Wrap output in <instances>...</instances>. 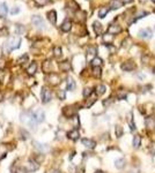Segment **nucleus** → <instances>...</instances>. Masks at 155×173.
Segmentation results:
<instances>
[{
	"instance_id": "obj_1",
	"label": "nucleus",
	"mask_w": 155,
	"mask_h": 173,
	"mask_svg": "<svg viewBox=\"0 0 155 173\" xmlns=\"http://www.w3.org/2000/svg\"><path fill=\"white\" fill-rule=\"evenodd\" d=\"M20 44H21V39L19 37H11L8 38V40L2 46V50L5 52H12L13 50H16L20 47Z\"/></svg>"
},
{
	"instance_id": "obj_2",
	"label": "nucleus",
	"mask_w": 155,
	"mask_h": 173,
	"mask_svg": "<svg viewBox=\"0 0 155 173\" xmlns=\"http://www.w3.org/2000/svg\"><path fill=\"white\" fill-rule=\"evenodd\" d=\"M21 120H22L23 123L30 126L32 128H36V126H37V123H36L35 120H34V116H32V112H31V111L23 112V113L21 114Z\"/></svg>"
},
{
	"instance_id": "obj_3",
	"label": "nucleus",
	"mask_w": 155,
	"mask_h": 173,
	"mask_svg": "<svg viewBox=\"0 0 155 173\" xmlns=\"http://www.w3.org/2000/svg\"><path fill=\"white\" fill-rule=\"evenodd\" d=\"M31 22H32V24L37 29H42V30L45 29L44 20H43L41 16H38V15H34V16L31 17Z\"/></svg>"
},
{
	"instance_id": "obj_4",
	"label": "nucleus",
	"mask_w": 155,
	"mask_h": 173,
	"mask_svg": "<svg viewBox=\"0 0 155 173\" xmlns=\"http://www.w3.org/2000/svg\"><path fill=\"white\" fill-rule=\"evenodd\" d=\"M41 97H42V102L43 103H49L51 100V97H52V93H51V90L46 86H44L42 89V92H41Z\"/></svg>"
},
{
	"instance_id": "obj_5",
	"label": "nucleus",
	"mask_w": 155,
	"mask_h": 173,
	"mask_svg": "<svg viewBox=\"0 0 155 173\" xmlns=\"http://www.w3.org/2000/svg\"><path fill=\"white\" fill-rule=\"evenodd\" d=\"M32 116H34L35 122L38 125V123H41L44 120V112L41 111V110H36V111L32 112Z\"/></svg>"
},
{
	"instance_id": "obj_6",
	"label": "nucleus",
	"mask_w": 155,
	"mask_h": 173,
	"mask_svg": "<svg viewBox=\"0 0 155 173\" xmlns=\"http://www.w3.org/2000/svg\"><path fill=\"white\" fill-rule=\"evenodd\" d=\"M76 109H74V106H66V107H64V110H62V113L65 116H67V118H71V116H73V115H75L76 113Z\"/></svg>"
},
{
	"instance_id": "obj_7",
	"label": "nucleus",
	"mask_w": 155,
	"mask_h": 173,
	"mask_svg": "<svg viewBox=\"0 0 155 173\" xmlns=\"http://www.w3.org/2000/svg\"><path fill=\"white\" fill-rule=\"evenodd\" d=\"M122 69L126 70V72H131V70L135 69V63L132 60H128V61H126L122 65Z\"/></svg>"
},
{
	"instance_id": "obj_8",
	"label": "nucleus",
	"mask_w": 155,
	"mask_h": 173,
	"mask_svg": "<svg viewBox=\"0 0 155 173\" xmlns=\"http://www.w3.org/2000/svg\"><path fill=\"white\" fill-rule=\"evenodd\" d=\"M46 80H48V82H50V83L53 84V86H56V84H58V83L60 82V77H59L57 74H53V73H51L50 76L46 77Z\"/></svg>"
},
{
	"instance_id": "obj_9",
	"label": "nucleus",
	"mask_w": 155,
	"mask_h": 173,
	"mask_svg": "<svg viewBox=\"0 0 155 173\" xmlns=\"http://www.w3.org/2000/svg\"><path fill=\"white\" fill-rule=\"evenodd\" d=\"M121 31H122V28H121V26H118V24H110L109 28H108V32L111 33V35H117V33H119Z\"/></svg>"
},
{
	"instance_id": "obj_10",
	"label": "nucleus",
	"mask_w": 155,
	"mask_h": 173,
	"mask_svg": "<svg viewBox=\"0 0 155 173\" xmlns=\"http://www.w3.org/2000/svg\"><path fill=\"white\" fill-rule=\"evenodd\" d=\"M67 137L71 139V140H73V141H76L80 137V133H79L78 129H72L71 132L67 133Z\"/></svg>"
},
{
	"instance_id": "obj_11",
	"label": "nucleus",
	"mask_w": 155,
	"mask_h": 173,
	"mask_svg": "<svg viewBox=\"0 0 155 173\" xmlns=\"http://www.w3.org/2000/svg\"><path fill=\"white\" fill-rule=\"evenodd\" d=\"M139 36H140L141 38L148 39V38L152 37V30H151V29H142V30H140Z\"/></svg>"
},
{
	"instance_id": "obj_12",
	"label": "nucleus",
	"mask_w": 155,
	"mask_h": 173,
	"mask_svg": "<svg viewBox=\"0 0 155 173\" xmlns=\"http://www.w3.org/2000/svg\"><path fill=\"white\" fill-rule=\"evenodd\" d=\"M122 5H123V2L121 0H110V2H109L110 9H118L122 7Z\"/></svg>"
},
{
	"instance_id": "obj_13",
	"label": "nucleus",
	"mask_w": 155,
	"mask_h": 173,
	"mask_svg": "<svg viewBox=\"0 0 155 173\" xmlns=\"http://www.w3.org/2000/svg\"><path fill=\"white\" fill-rule=\"evenodd\" d=\"M58 66H59V69H60L62 72H68V70L71 69V62H69V61H67V60L62 61Z\"/></svg>"
},
{
	"instance_id": "obj_14",
	"label": "nucleus",
	"mask_w": 155,
	"mask_h": 173,
	"mask_svg": "<svg viewBox=\"0 0 155 173\" xmlns=\"http://www.w3.org/2000/svg\"><path fill=\"white\" fill-rule=\"evenodd\" d=\"M48 20L50 21L51 24H56V22H57V13L55 10H50L48 13Z\"/></svg>"
},
{
	"instance_id": "obj_15",
	"label": "nucleus",
	"mask_w": 155,
	"mask_h": 173,
	"mask_svg": "<svg viewBox=\"0 0 155 173\" xmlns=\"http://www.w3.org/2000/svg\"><path fill=\"white\" fill-rule=\"evenodd\" d=\"M60 29H62L64 32H68L71 29H72V22L69 20H66L62 22V24L60 26Z\"/></svg>"
},
{
	"instance_id": "obj_16",
	"label": "nucleus",
	"mask_w": 155,
	"mask_h": 173,
	"mask_svg": "<svg viewBox=\"0 0 155 173\" xmlns=\"http://www.w3.org/2000/svg\"><path fill=\"white\" fill-rule=\"evenodd\" d=\"M82 144L86 146V148H89V149H94L95 145H96V142L90 140V139H82Z\"/></svg>"
},
{
	"instance_id": "obj_17",
	"label": "nucleus",
	"mask_w": 155,
	"mask_h": 173,
	"mask_svg": "<svg viewBox=\"0 0 155 173\" xmlns=\"http://www.w3.org/2000/svg\"><path fill=\"white\" fill-rule=\"evenodd\" d=\"M38 167H39V165H38V163H36L35 160H29V162H28V171L34 172V171L38 170Z\"/></svg>"
},
{
	"instance_id": "obj_18",
	"label": "nucleus",
	"mask_w": 155,
	"mask_h": 173,
	"mask_svg": "<svg viewBox=\"0 0 155 173\" xmlns=\"http://www.w3.org/2000/svg\"><path fill=\"white\" fill-rule=\"evenodd\" d=\"M109 10H110V8H109V7H107V6L101 7V8H100V10H98V16H100L101 19L105 17V16H107V14L109 13Z\"/></svg>"
},
{
	"instance_id": "obj_19",
	"label": "nucleus",
	"mask_w": 155,
	"mask_h": 173,
	"mask_svg": "<svg viewBox=\"0 0 155 173\" xmlns=\"http://www.w3.org/2000/svg\"><path fill=\"white\" fill-rule=\"evenodd\" d=\"M7 12H8L7 5L5 2H1L0 3V17H5L7 15Z\"/></svg>"
},
{
	"instance_id": "obj_20",
	"label": "nucleus",
	"mask_w": 155,
	"mask_h": 173,
	"mask_svg": "<svg viewBox=\"0 0 155 173\" xmlns=\"http://www.w3.org/2000/svg\"><path fill=\"white\" fill-rule=\"evenodd\" d=\"M145 122H146V126L148 129H154L155 128V120L153 118H147Z\"/></svg>"
},
{
	"instance_id": "obj_21",
	"label": "nucleus",
	"mask_w": 155,
	"mask_h": 173,
	"mask_svg": "<svg viewBox=\"0 0 155 173\" xmlns=\"http://www.w3.org/2000/svg\"><path fill=\"white\" fill-rule=\"evenodd\" d=\"M66 86H67V90H74L75 89V82L73 81L72 77H68L67 79V82H66Z\"/></svg>"
},
{
	"instance_id": "obj_22",
	"label": "nucleus",
	"mask_w": 155,
	"mask_h": 173,
	"mask_svg": "<svg viewBox=\"0 0 155 173\" xmlns=\"http://www.w3.org/2000/svg\"><path fill=\"white\" fill-rule=\"evenodd\" d=\"M36 70H37V65H36L35 62H32L30 66L27 68V73H28L29 75H34V74L36 73Z\"/></svg>"
},
{
	"instance_id": "obj_23",
	"label": "nucleus",
	"mask_w": 155,
	"mask_h": 173,
	"mask_svg": "<svg viewBox=\"0 0 155 173\" xmlns=\"http://www.w3.org/2000/svg\"><path fill=\"white\" fill-rule=\"evenodd\" d=\"M103 40H104L105 43H108V44H111V43H112V40H114V35H111V33L107 32L105 35H103Z\"/></svg>"
},
{
	"instance_id": "obj_24",
	"label": "nucleus",
	"mask_w": 155,
	"mask_h": 173,
	"mask_svg": "<svg viewBox=\"0 0 155 173\" xmlns=\"http://www.w3.org/2000/svg\"><path fill=\"white\" fill-rule=\"evenodd\" d=\"M94 27V30H95V32H96V35H101L102 33V24L100 23V22H94L93 24Z\"/></svg>"
},
{
	"instance_id": "obj_25",
	"label": "nucleus",
	"mask_w": 155,
	"mask_h": 173,
	"mask_svg": "<svg viewBox=\"0 0 155 173\" xmlns=\"http://www.w3.org/2000/svg\"><path fill=\"white\" fill-rule=\"evenodd\" d=\"M104 92H105V86L100 84V86H96V95H97V96H101V95H103Z\"/></svg>"
},
{
	"instance_id": "obj_26",
	"label": "nucleus",
	"mask_w": 155,
	"mask_h": 173,
	"mask_svg": "<svg viewBox=\"0 0 155 173\" xmlns=\"http://www.w3.org/2000/svg\"><path fill=\"white\" fill-rule=\"evenodd\" d=\"M140 144H141V137H140L139 135H135V136L133 137V146H134V148H139Z\"/></svg>"
},
{
	"instance_id": "obj_27",
	"label": "nucleus",
	"mask_w": 155,
	"mask_h": 173,
	"mask_svg": "<svg viewBox=\"0 0 155 173\" xmlns=\"http://www.w3.org/2000/svg\"><path fill=\"white\" fill-rule=\"evenodd\" d=\"M43 70H44V73H50L51 72V61H45L43 63Z\"/></svg>"
},
{
	"instance_id": "obj_28",
	"label": "nucleus",
	"mask_w": 155,
	"mask_h": 173,
	"mask_svg": "<svg viewBox=\"0 0 155 173\" xmlns=\"http://www.w3.org/2000/svg\"><path fill=\"white\" fill-rule=\"evenodd\" d=\"M102 62H103V61H102V59H101V58L96 57L92 60V66H93V67H100V66L102 65Z\"/></svg>"
},
{
	"instance_id": "obj_29",
	"label": "nucleus",
	"mask_w": 155,
	"mask_h": 173,
	"mask_svg": "<svg viewBox=\"0 0 155 173\" xmlns=\"http://www.w3.org/2000/svg\"><path fill=\"white\" fill-rule=\"evenodd\" d=\"M93 75L95 77H101V75H102L101 67H93Z\"/></svg>"
},
{
	"instance_id": "obj_30",
	"label": "nucleus",
	"mask_w": 155,
	"mask_h": 173,
	"mask_svg": "<svg viewBox=\"0 0 155 173\" xmlns=\"http://www.w3.org/2000/svg\"><path fill=\"white\" fill-rule=\"evenodd\" d=\"M117 98L118 99H126V97H127V92L125 91V90H119V91H117Z\"/></svg>"
},
{
	"instance_id": "obj_31",
	"label": "nucleus",
	"mask_w": 155,
	"mask_h": 173,
	"mask_svg": "<svg viewBox=\"0 0 155 173\" xmlns=\"http://www.w3.org/2000/svg\"><path fill=\"white\" fill-rule=\"evenodd\" d=\"M127 120H128V125H130V127H131V130H134V129H135V125H134V122H133L132 113H128V115H127Z\"/></svg>"
},
{
	"instance_id": "obj_32",
	"label": "nucleus",
	"mask_w": 155,
	"mask_h": 173,
	"mask_svg": "<svg viewBox=\"0 0 155 173\" xmlns=\"http://www.w3.org/2000/svg\"><path fill=\"white\" fill-rule=\"evenodd\" d=\"M76 20H79V21H85L86 20V13L85 12H78L76 13Z\"/></svg>"
},
{
	"instance_id": "obj_33",
	"label": "nucleus",
	"mask_w": 155,
	"mask_h": 173,
	"mask_svg": "<svg viewBox=\"0 0 155 173\" xmlns=\"http://www.w3.org/2000/svg\"><path fill=\"white\" fill-rule=\"evenodd\" d=\"M34 144H35V148L41 150V151H46L48 150V146H44L45 144H39L38 142H34Z\"/></svg>"
},
{
	"instance_id": "obj_34",
	"label": "nucleus",
	"mask_w": 155,
	"mask_h": 173,
	"mask_svg": "<svg viewBox=\"0 0 155 173\" xmlns=\"http://www.w3.org/2000/svg\"><path fill=\"white\" fill-rule=\"evenodd\" d=\"M147 14H148V13H147V12H144V10H141V12L137 13V14H135V16H134V21H137V20H139V19H141V17L146 16Z\"/></svg>"
},
{
	"instance_id": "obj_35",
	"label": "nucleus",
	"mask_w": 155,
	"mask_h": 173,
	"mask_svg": "<svg viewBox=\"0 0 155 173\" xmlns=\"http://www.w3.org/2000/svg\"><path fill=\"white\" fill-rule=\"evenodd\" d=\"M87 53H88V56H95V54H96V47L89 46V47L87 49Z\"/></svg>"
},
{
	"instance_id": "obj_36",
	"label": "nucleus",
	"mask_w": 155,
	"mask_h": 173,
	"mask_svg": "<svg viewBox=\"0 0 155 173\" xmlns=\"http://www.w3.org/2000/svg\"><path fill=\"white\" fill-rule=\"evenodd\" d=\"M53 53H55V57H60L62 56V49L59 47V46H56L55 49H53Z\"/></svg>"
},
{
	"instance_id": "obj_37",
	"label": "nucleus",
	"mask_w": 155,
	"mask_h": 173,
	"mask_svg": "<svg viewBox=\"0 0 155 173\" xmlns=\"http://www.w3.org/2000/svg\"><path fill=\"white\" fill-rule=\"evenodd\" d=\"M92 93H93V90H92L90 88H86V89L83 90V97H86V98L89 97Z\"/></svg>"
},
{
	"instance_id": "obj_38",
	"label": "nucleus",
	"mask_w": 155,
	"mask_h": 173,
	"mask_svg": "<svg viewBox=\"0 0 155 173\" xmlns=\"http://www.w3.org/2000/svg\"><path fill=\"white\" fill-rule=\"evenodd\" d=\"M124 165H125L124 159H118V160H116V166H117L118 169H123Z\"/></svg>"
},
{
	"instance_id": "obj_39",
	"label": "nucleus",
	"mask_w": 155,
	"mask_h": 173,
	"mask_svg": "<svg viewBox=\"0 0 155 173\" xmlns=\"http://www.w3.org/2000/svg\"><path fill=\"white\" fill-rule=\"evenodd\" d=\"M122 135H123V128L121 126H117L116 127V136L117 137H121Z\"/></svg>"
},
{
	"instance_id": "obj_40",
	"label": "nucleus",
	"mask_w": 155,
	"mask_h": 173,
	"mask_svg": "<svg viewBox=\"0 0 155 173\" xmlns=\"http://www.w3.org/2000/svg\"><path fill=\"white\" fill-rule=\"evenodd\" d=\"M58 97H59V99H62V100H64V99L66 98V92H65V90H59V91H58Z\"/></svg>"
},
{
	"instance_id": "obj_41",
	"label": "nucleus",
	"mask_w": 155,
	"mask_h": 173,
	"mask_svg": "<svg viewBox=\"0 0 155 173\" xmlns=\"http://www.w3.org/2000/svg\"><path fill=\"white\" fill-rule=\"evenodd\" d=\"M148 151L151 152V155H155V143H151L148 145Z\"/></svg>"
},
{
	"instance_id": "obj_42",
	"label": "nucleus",
	"mask_w": 155,
	"mask_h": 173,
	"mask_svg": "<svg viewBox=\"0 0 155 173\" xmlns=\"http://www.w3.org/2000/svg\"><path fill=\"white\" fill-rule=\"evenodd\" d=\"M19 12H20L19 7H14V8H12V9H11V14H12V15H14V14H18Z\"/></svg>"
},
{
	"instance_id": "obj_43",
	"label": "nucleus",
	"mask_w": 155,
	"mask_h": 173,
	"mask_svg": "<svg viewBox=\"0 0 155 173\" xmlns=\"http://www.w3.org/2000/svg\"><path fill=\"white\" fill-rule=\"evenodd\" d=\"M16 28H18V32H19V33H22V32L25 31V28H23L22 26H20V24H16Z\"/></svg>"
},
{
	"instance_id": "obj_44",
	"label": "nucleus",
	"mask_w": 155,
	"mask_h": 173,
	"mask_svg": "<svg viewBox=\"0 0 155 173\" xmlns=\"http://www.w3.org/2000/svg\"><path fill=\"white\" fill-rule=\"evenodd\" d=\"M7 32H8V31H7V29L6 28L0 30V35H2V36H7Z\"/></svg>"
},
{
	"instance_id": "obj_45",
	"label": "nucleus",
	"mask_w": 155,
	"mask_h": 173,
	"mask_svg": "<svg viewBox=\"0 0 155 173\" xmlns=\"http://www.w3.org/2000/svg\"><path fill=\"white\" fill-rule=\"evenodd\" d=\"M111 102H112V98H109L108 100H104V102H103V105H104V106H107V105H109Z\"/></svg>"
},
{
	"instance_id": "obj_46",
	"label": "nucleus",
	"mask_w": 155,
	"mask_h": 173,
	"mask_svg": "<svg viewBox=\"0 0 155 173\" xmlns=\"http://www.w3.org/2000/svg\"><path fill=\"white\" fill-rule=\"evenodd\" d=\"M15 173H27V171H26L25 169H22V167H20V169H18V170L15 171Z\"/></svg>"
},
{
	"instance_id": "obj_47",
	"label": "nucleus",
	"mask_w": 155,
	"mask_h": 173,
	"mask_svg": "<svg viewBox=\"0 0 155 173\" xmlns=\"http://www.w3.org/2000/svg\"><path fill=\"white\" fill-rule=\"evenodd\" d=\"M5 67V60L4 59H0V69H2Z\"/></svg>"
},
{
	"instance_id": "obj_48",
	"label": "nucleus",
	"mask_w": 155,
	"mask_h": 173,
	"mask_svg": "<svg viewBox=\"0 0 155 173\" xmlns=\"http://www.w3.org/2000/svg\"><path fill=\"white\" fill-rule=\"evenodd\" d=\"M27 60V56H23V58H20L19 59V62L20 63H23V61H26Z\"/></svg>"
},
{
	"instance_id": "obj_49",
	"label": "nucleus",
	"mask_w": 155,
	"mask_h": 173,
	"mask_svg": "<svg viewBox=\"0 0 155 173\" xmlns=\"http://www.w3.org/2000/svg\"><path fill=\"white\" fill-rule=\"evenodd\" d=\"M133 0H122V2L123 3H130V2H132Z\"/></svg>"
},
{
	"instance_id": "obj_50",
	"label": "nucleus",
	"mask_w": 155,
	"mask_h": 173,
	"mask_svg": "<svg viewBox=\"0 0 155 173\" xmlns=\"http://www.w3.org/2000/svg\"><path fill=\"white\" fill-rule=\"evenodd\" d=\"M95 173H104V172H103V171H96Z\"/></svg>"
},
{
	"instance_id": "obj_51",
	"label": "nucleus",
	"mask_w": 155,
	"mask_h": 173,
	"mask_svg": "<svg viewBox=\"0 0 155 173\" xmlns=\"http://www.w3.org/2000/svg\"><path fill=\"white\" fill-rule=\"evenodd\" d=\"M152 1H153V2H155V0H152Z\"/></svg>"
}]
</instances>
